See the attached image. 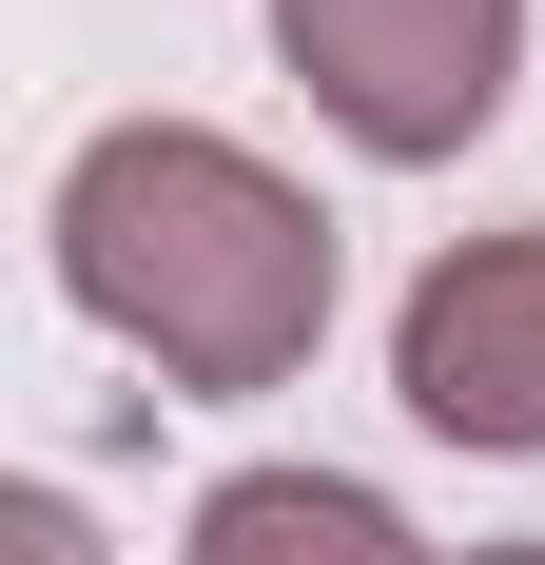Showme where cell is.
Returning <instances> with one entry per match:
<instances>
[{"label":"cell","mask_w":545,"mask_h":565,"mask_svg":"<svg viewBox=\"0 0 545 565\" xmlns=\"http://www.w3.org/2000/svg\"><path fill=\"white\" fill-rule=\"evenodd\" d=\"M58 292L175 391H292L331 332V215L215 117H117L58 175Z\"/></svg>","instance_id":"cell-1"},{"label":"cell","mask_w":545,"mask_h":565,"mask_svg":"<svg viewBox=\"0 0 545 565\" xmlns=\"http://www.w3.org/2000/svg\"><path fill=\"white\" fill-rule=\"evenodd\" d=\"M272 58H292L371 157H468L506 117L526 0H272Z\"/></svg>","instance_id":"cell-2"},{"label":"cell","mask_w":545,"mask_h":565,"mask_svg":"<svg viewBox=\"0 0 545 565\" xmlns=\"http://www.w3.org/2000/svg\"><path fill=\"white\" fill-rule=\"evenodd\" d=\"M389 391L448 449H545V234H468L389 312Z\"/></svg>","instance_id":"cell-3"},{"label":"cell","mask_w":545,"mask_h":565,"mask_svg":"<svg viewBox=\"0 0 545 565\" xmlns=\"http://www.w3.org/2000/svg\"><path fill=\"white\" fill-rule=\"evenodd\" d=\"M195 565H448V546H409V508L351 468H234L195 508Z\"/></svg>","instance_id":"cell-4"},{"label":"cell","mask_w":545,"mask_h":565,"mask_svg":"<svg viewBox=\"0 0 545 565\" xmlns=\"http://www.w3.org/2000/svg\"><path fill=\"white\" fill-rule=\"evenodd\" d=\"M0 546H20V565H98V526L58 508V488H20V508H0Z\"/></svg>","instance_id":"cell-5"},{"label":"cell","mask_w":545,"mask_h":565,"mask_svg":"<svg viewBox=\"0 0 545 565\" xmlns=\"http://www.w3.org/2000/svg\"><path fill=\"white\" fill-rule=\"evenodd\" d=\"M448 565H545V546H448Z\"/></svg>","instance_id":"cell-6"}]
</instances>
